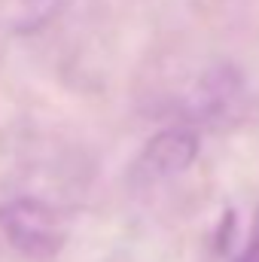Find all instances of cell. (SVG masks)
I'll list each match as a JSON object with an SVG mask.
<instances>
[{
	"label": "cell",
	"mask_w": 259,
	"mask_h": 262,
	"mask_svg": "<svg viewBox=\"0 0 259 262\" xmlns=\"http://www.w3.org/2000/svg\"><path fill=\"white\" fill-rule=\"evenodd\" d=\"M235 262H259V220H256V229H253V238H250L247 250H244Z\"/></svg>",
	"instance_id": "3957f363"
},
{
	"label": "cell",
	"mask_w": 259,
	"mask_h": 262,
	"mask_svg": "<svg viewBox=\"0 0 259 262\" xmlns=\"http://www.w3.org/2000/svg\"><path fill=\"white\" fill-rule=\"evenodd\" d=\"M0 232L6 241L31 259H52L64 247V229L58 213L37 198H15L0 207Z\"/></svg>",
	"instance_id": "6da1fadb"
},
{
	"label": "cell",
	"mask_w": 259,
	"mask_h": 262,
	"mask_svg": "<svg viewBox=\"0 0 259 262\" xmlns=\"http://www.w3.org/2000/svg\"><path fill=\"white\" fill-rule=\"evenodd\" d=\"M198 156V137L189 128H165L156 137H149V143L140 152L137 168L146 177H171L186 171Z\"/></svg>",
	"instance_id": "7a4b0ae2"
}]
</instances>
